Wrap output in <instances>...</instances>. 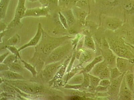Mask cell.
I'll list each match as a JSON object with an SVG mask.
<instances>
[{
    "label": "cell",
    "mask_w": 134,
    "mask_h": 100,
    "mask_svg": "<svg viewBox=\"0 0 134 100\" xmlns=\"http://www.w3.org/2000/svg\"><path fill=\"white\" fill-rule=\"evenodd\" d=\"M66 48L64 47H59L56 49L50 54L49 58L53 61H57L61 59L64 56L67 52Z\"/></svg>",
    "instance_id": "cell-6"
},
{
    "label": "cell",
    "mask_w": 134,
    "mask_h": 100,
    "mask_svg": "<svg viewBox=\"0 0 134 100\" xmlns=\"http://www.w3.org/2000/svg\"><path fill=\"white\" fill-rule=\"evenodd\" d=\"M2 88H3L2 89H3V90L7 92L10 93L11 94H15V90L12 88L8 86L3 85L2 86Z\"/></svg>",
    "instance_id": "cell-34"
},
{
    "label": "cell",
    "mask_w": 134,
    "mask_h": 100,
    "mask_svg": "<svg viewBox=\"0 0 134 100\" xmlns=\"http://www.w3.org/2000/svg\"><path fill=\"white\" fill-rule=\"evenodd\" d=\"M7 48L12 52L13 54L16 55V56H18L20 59H21V57H20V54L19 53V51L15 47L13 46H7Z\"/></svg>",
    "instance_id": "cell-31"
},
{
    "label": "cell",
    "mask_w": 134,
    "mask_h": 100,
    "mask_svg": "<svg viewBox=\"0 0 134 100\" xmlns=\"http://www.w3.org/2000/svg\"><path fill=\"white\" fill-rule=\"evenodd\" d=\"M88 4L87 0H80L77 3V5L79 7H82L86 6Z\"/></svg>",
    "instance_id": "cell-35"
},
{
    "label": "cell",
    "mask_w": 134,
    "mask_h": 100,
    "mask_svg": "<svg viewBox=\"0 0 134 100\" xmlns=\"http://www.w3.org/2000/svg\"><path fill=\"white\" fill-rule=\"evenodd\" d=\"M48 8H38L26 10L24 17L27 16L39 17L46 16L48 14Z\"/></svg>",
    "instance_id": "cell-3"
},
{
    "label": "cell",
    "mask_w": 134,
    "mask_h": 100,
    "mask_svg": "<svg viewBox=\"0 0 134 100\" xmlns=\"http://www.w3.org/2000/svg\"><path fill=\"white\" fill-rule=\"evenodd\" d=\"M1 76H2L5 79L10 80H20L25 79L21 75L10 71H2L1 72Z\"/></svg>",
    "instance_id": "cell-10"
},
{
    "label": "cell",
    "mask_w": 134,
    "mask_h": 100,
    "mask_svg": "<svg viewBox=\"0 0 134 100\" xmlns=\"http://www.w3.org/2000/svg\"><path fill=\"white\" fill-rule=\"evenodd\" d=\"M42 33V30L41 25L40 23H39V26H38L37 31L36 33L35 36L30 40V41L28 43L24 45L21 48H19L18 49L19 52L21 51V50L26 48V47L35 46L36 45L41 38Z\"/></svg>",
    "instance_id": "cell-5"
},
{
    "label": "cell",
    "mask_w": 134,
    "mask_h": 100,
    "mask_svg": "<svg viewBox=\"0 0 134 100\" xmlns=\"http://www.w3.org/2000/svg\"><path fill=\"white\" fill-rule=\"evenodd\" d=\"M59 1H61V0H59Z\"/></svg>",
    "instance_id": "cell-42"
},
{
    "label": "cell",
    "mask_w": 134,
    "mask_h": 100,
    "mask_svg": "<svg viewBox=\"0 0 134 100\" xmlns=\"http://www.w3.org/2000/svg\"><path fill=\"white\" fill-rule=\"evenodd\" d=\"M26 0H19L15 17L13 21L9 24L8 27H12L20 22L21 19L24 17L26 10L25 8Z\"/></svg>",
    "instance_id": "cell-2"
},
{
    "label": "cell",
    "mask_w": 134,
    "mask_h": 100,
    "mask_svg": "<svg viewBox=\"0 0 134 100\" xmlns=\"http://www.w3.org/2000/svg\"><path fill=\"white\" fill-rule=\"evenodd\" d=\"M64 16L66 19L68 26H70L75 22V18L71 10L68 11L64 12Z\"/></svg>",
    "instance_id": "cell-16"
},
{
    "label": "cell",
    "mask_w": 134,
    "mask_h": 100,
    "mask_svg": "<svg viewBox=\"0 0 134 100\" xmlns=\"http://www.w3.org/2000/svg\"><path fill=\"white\" fill-rule=\"evenodd\" d=\"M101 80L104 79H109L111 77L110 72V69L108 67L106 68L99 75V77Z\"/></svg>",
    "instance_id": "cell-25"
},
{
    "label": "cell",
    "mask_w": 134,
    "mask_h": 100,
    "mask_svg": "<svg viewBox=\"0 0 134 100\" xmlns=\"http://www.w3.org/2000/svg\"><path fill=\"white\" fill-rule=\"evenodd\" d=\"M122 75L119 77L114 78L111 82L110 84L108 87V90L110 93L116 94L119 92L122 81L124 78V75Z\"/></svg>",
    "instance_id": "cell-4"
},
{
    "label": "cell",
    "mask_w": 134,
    "mask_h": 100,
    "mask_svg": "<svg viewBox=\"0 0 134 100\" xmlns=\"http://www.w3.org/2000/svg\"><path fill=\"white\" fill-rule=\"evenodd\" d=\"M83 81L82 83V86L84 88L88 87L90 85V79L89 75L88 73L83 72Z\"/></svg>",
    "instance_id": "cell-28"
},
{
    "label": "cell",
    "mask_w": 134,
    "mask_h": 100,
    "mask_svg": "<svg viewBox=\"0 0 134 100\" xmlns=\"http://www.w3.org/2000/svg\"><path fill=\"white\" fill-rule=\"evenodd\" d=\"M90 79V85L93 88H96L99 85L101 79L99 77L88 74Z\"/></svg>",
    "instance_id": "cell-18"
},
{
    "label": "cell",
    "mask_w": 134,
    "mask_h": 100,
    "mask_svg": "<svg viewBox=\"0 0 134 100\" xmlns=\"http://www.w3.org/2000/svg\"><path fill=\"white\" fill-rule=\"evenodd\" d=\"M104 57L107 65H111L116 64V57L110 51H107L105 53Z\"/></svg>",
    "instance_id": "cell-13"
},
{
    "label": "cell",
    "mask_w": 134,
    "mask_h": 100,
    "mask_svg": "<svg viewBox=\"0 0 134 100\" xmlns=\"http://www.w3.org/2000/svg\"><path fill=\"white\" fill-rule=\"evenodd\" d=\"M129 61L125 58H118L116 62L117 68L122 73L125 72L129 67Z\"/></svg>",
    "instance_id": "cell-12"
},
{
    "label": "cell",
    "mask_w": 134,
    "mask_h": 100,
    "mask_svg": "<svg viewBox=\"0 0 134 100\" xmlns=\"http://www.w3.org/2000/svg\"><path fill=\"white\" fill-rule=\"evenodd\" d=\"M119 25V23L117 21L114 20L109 21L108 23V26L109 27L112 29L116 28V27H118Z\"/></svg>",
    "instance_id": "cell-32"
},
{
    "label": "cell",
    "mask_w": 134,
    "mask_h": 100,
    "mask_svg": "<svg viewBox=\"0 0 134 100\" xmlns=\"http://www.w3.org/2000/svg\"><path fill=\"white\" fill-rule=\"evenodd\" d=\"M110 83L111 82L108 79H102L99 83V85L103 87H108Z\"/></svg>",
    "instance_id": "cell-33"
},
{
    "label": "cell",
    "mask_w": 134,
    "mask_h": 100,
    "mask_svg": "<svg viewBox=\"0 0 134 100\" xmlns=\"http://www.w3.org/2000/svg\"><path fill=\"white\" fill-rule=\"evenodd\" d=\"M83 75L81 74L73 77L69 81V84L71 85H81L83 83Z\"/></svg>",
    "instance_id": "cell-15"
},
{
    "label": "cell",
    "mask_w": 134,
    "mask_h": 100,
    "mask_svg": "<svg viewBox=\"0 0 134 100\" xmlns=\"http://www.w3.org/2000/svg\"><path fill=\"white\" fill-rule=\"evenodd\" d=\"M9 68L11 69L12 71H20L22 70V67L21 65L17 61L15 60L14 62L12 63L10 65H8Z\"/></svg>",
    "instance_id": "cell-23"
},
{
    "label": "cell",
    "mask_w": 134,
    "mask_h": 100,
    "mask_svg": "<svg viewBox=\"0 0 134 100\" xmlns=\"http://www.w3.org/2000/svg\"><path fill=\"white\" fill-rule=\"evenodd\" d=\"M82 61L84 62L88 60L91 57V54L89 53H84L82 57Z\"/></svg>",
    "instance_id": "cell-36"
},
{
    "label": "cell",
    "mask_w": 134,
    "mask_h": 100,
    "mask_svg": "<svg viewBox=\"0 0 134 100\" xmlns=\"http://www.w3.org/2000/svg\"><path fill=\"white\" fill-rule=\"evenodd\" d=\"M9 67L8 65L5 64H1V71H7L9 70Z\"/></svg>",
    "instance_id": "cell-37"
},
{
    "label": "cell",
    "mask_w": 134,
    "mask_h": 100,
    "mask_svg": "<svg viewBox=\"0 0 134 100\" xmlns=\"http://www.w3.org/2000/svg\"><path fill=\"white\" fill-rule=\"evenodd\" d=\"M10 83L26 93L36 94L41 91V86L36 83L20 80L10 81Z\"/></svg>",
    "instance_id": "cell-1"
},
{
    "label": "cell",
    "mask_w": 134,
    "mask_h": 100,
    "mask_svg": "<svg viewBox=\"0 0 134 100\" xmlns=\"http://www.w3.org/2000/svg\"><path fill=\"white\" fill-rule=\"evenodd\" d=\"M50 0H40V2L43 4H46Z\"/></svg>",
    "instance_id": "cell-40"
},
{
    "label": "cell",
    "mask_w": 134,
    "mask_h": 100,
    "mask_svg": "<svg viewBox=\"0 0 134 100\" xmlns=\"http://www.w3.org/2000/svg\"><path fill=\"white\" fill-rule=\"evenodd\" d=\"M66 67V64H64L63 65L62 67H61V68L60 69L59 71L57 72V74L54 77L53 79L50 82V83L51 84H52L54 82L57 80V79H59L62 77L63 74L65 72Z\"/></svg>",
    "instance_id": "cell-21"
},
{
    "label": "cell",
    "mask_w": 134,
    "mask_h": 100,
    "mask_svg": "<svg viewBox=\"0 0 134 100\" xmlns=\"http://www.w3.org/2000/svg\"><path fill=\"white\" fill-rule=\"evenodd\" d=\"M86 14L85 12H82L81 13V15H80V18L81 20H83V19H85V17L86 16Z\"/></svg>",
    "instance_id": "cell-39"
},
{
    "label": "cell",
    "mask_w": 134,
    "mask_h": 100,
    "mask_svg": "<svg viewBox=\"0 0 134 100\" xmlns=\"http://www.w3.org/2000/svg\"><path fill=\"white\" fill-rule=\"evenodd\" d=\"M103 58V57L102 56H99L96 58L91 63L86 67L84 70L83 72L87 73L90 72L97 64L102 61Z\"/></svg>",
    "instance_id": "cell-14"
},
{
    "label": "cell",
    "mask_w": 134,
    "mask_h": 100,
    "mask_svg": "<svg viewBox=\"0 0 134 100\" xmlns=\"http://www.w3.org/2000/svg\"><path fill=\"white\" fill-rule=\"evenodd\" d=\"M126 81L129 89L131 91L134 90V77L132 74H129L126 76Z\"/></svg>",
    "instance_id": "cell-17"
},
{
    "label": "cell",
    "mask_w": 134,
    "mask_h": 100,
    "mask_svg": "<svg viewBox=\"0 0 134 100\" xmlns=\"http://www.w3.org/2000/svg\"><path fill=\"white\" fill-rule=\"evenodd\" d=\"M84 45L86 47L91 49H94L95 48L94 41L92 38L89 37H86L85 38Z\"/></svg>",
    "instance_id": "cell-22"
},
{
    "label": "cell",
    "mask_w": 134,
    "mask_h": 100,
    "mask_svg": "<svg viewBox=\"0 0 134 100\" xmlns=\"http://www.w3.org/2000/svg\"><path fill=\"white\" fill-rule=\"evenodd\" d=\"M20 40V36L17 34L11 38L5 43L7 46H14L18 43Z\"/></svg>",
    "instance_id": "cell-19"
},
{
    "label": "cell",
    "mask_w": 134,
    "mask_h": 100,
    "mask_svg": "<svg viewBox=\"0 0 134 100\" xmlns=\"http://www.w3.org/2000/svg\"><path fill=\"white\" fill-rule=\"evenodd\" d=\"M110 76L111 78L114 79L119 77L122 74L117 67L113 68L110 69Z\"/></svg>",
    "instance_id": "cell-24"
},
{
    "label": "cell",
    "mask_w": 134,
    "mask_h": 100,
    "mask_svg": "<svg viewBox=\"0 0 134 100\" xmlns=\"http://www.w3.org/2000/svg\"><path fill=\"white\" fill-rule=\"evenodd\" d=\"M9 0H1V18H3L5 15L6 11Z\"/></svg>",
    "instance_id": "cell-20"
},
{
    "label": "cell",
    "mask_w": 134,
    "mask_h": 100,
    "mask_svg": "<svg viewBox=\"0 0 134 100\" xmlns=\"http://www.w3.org/2000/svg\"><path fill=\"white\" fill-rule=\"evenodd\" d=\"M16 56L15 54L10 55L8 56L5 59H4L3 63L8 65H10L11 64L14 62L16 60Z\"/></svg>",
    "instance_id": "cell-29"
},
{
    "label": "cell",
    "mask_w": 134,
    "mask_h": 100,
    "mask_svg": "<svg viewBox=\"0 0 134 100\" xmlns=\"http://www.w3.org/2000/svg\"><path fill=\"white\" fill-rule=\"evenodd\" d=\"M9 54L8 52L5 53L4 54H2L1 56V63H3V60H4L5 58L7 56V55Z\"/></svg>",
    "instance_id": "cell-38"
},
{
    "label": "cell",
    "mask_w": 134,
    "mask_h": 100,
    "mask_svg": "<svg viewBox=\"0 0 134 100\" xmlns=\"http://www.w3.org/2000/svg\"><path fill=\"white\" fill-rule=\"evenodd\" d=\"M107 67V64L104 60L97 64L90 72V74L98 77L100 74Z\"/></svg>",
    "instance_id": "cell-9"
},
{
    "label": "cell",
    "mask_w": 134,
    "mask_h": 100,
    "mask_svg": "<svg viewBox=\"0 0 134 100\" xmlns=\"http://www.w3.org/2000/svg\"><path fill=\"white\" fill-rule=\"evenodd\" d=\"M115 52L118 55L121 56L129 57V53L126 49L124 48L117 47L115 49Z\"/></svg>",
    "instance_id": "cell-26"
},
{
    "label": "cell",
    "mask_w": 134,
    "mask_h": 100,
    "mask_svg": "<svg viewBox=\"0 0 134 100\" xmlns=\"http://www.w3.org/2000/svg\"><path fill=\"white\" fill-rule=\"evenodd\" d=\"M58 67L57 63L48 65L43 71V76L47 79H49L54 74Z\"/></svg>",
    "instance_id": "cell-11"
},
{
    "label": "cell",
    "mask_w": 134,
    "mask_h": 100,
    "mask_svg": "<svg viewBox=\"0 0 134 100\" xmlns=\"http://www.w3.org/2000/svg\"><path fill=\"white\" fill-rule=\"evenodd\" d=\"M79 99V97L77 96H74L71 97V99L72 100H78Z\"/></svg>",
    "instance_id": "cell-41"
},
{
    "label": "cell",
    "mask_w": 134,
    "mask_h": 100,
    "mask_svg": "<svg viewBox=\"0 0 134 100\" xmlns=\"http://www.w3.org/2000/svg\"><path fill=\"white\" fill-rule=\"evenodd\" d=\"M62 38H57L53 40H51L44 46L43 48V52L45 54L50 53L51 51L56 48L62 41Z\"/></svg>",
    "instance_id": "cell-8"
},
{
    "label": "cell",
    "mask_w": 134,
    "mask_h": 100,
    "mask_svg": "<svg viewBox=\"0 0 134 100\" xmlns=\"http://www.w3.org/2000/svg\"><path fill=\"white\" fill-rule=\"evenodd\" d=\"M59 19L61 22H62V24L66 29H67L68 28V25L66 19L63 14H62L60 12H59Z\"/></svg>",
    "instance_id": "cell-30"
},
{
    "label": "cell",
    "mask_w": 134,
    "mask_h": 100,
    "mask_svg": "<svg viewBox=\"0 0 134 100\" xmlns=\"http://www.w3.org/2000/svg\"><path fill=\"white\" fill-rule=\"evenodd\" d=\"M21 61L24 65V67L30 71L31 73L33 74V77H35L36 76L37 73L35 68L30 64L26 63L24 61L22 60H21Z\"/></svg>",
    "instance_id": "cell-27"
},
{
    "label": "cell",
    "mask_w": 134,
    "mask_h": 100,
    "mask_svg": "<svg viewBox=\"0 0 134 100\" xmlns=\"http://www.w3.org/2000/svg\"><path fill=\"white\" fill-rule=\"evenodd\" d=\"M127 84L125 78H123L120 88V96L124 99H130L131 93Z\"/></svg>",
    "instance_id": "cell-7"
}]
</instances>
